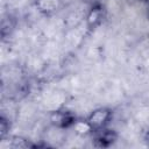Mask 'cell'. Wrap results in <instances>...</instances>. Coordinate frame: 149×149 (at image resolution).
I'll return each instance as SVG.
<instances>
[{
	"label": "cell",
	"mask_w": 149,
	"mask_h": 149,
	"mask_svg": "<svg viewBox=\"0 0 149 149\" xmlns=\"http://www.w3.org/2000/svg\"><path fill=\"white\" fill-rule=\"evenodd\" d=\"M113 139H114V135L109 132H104L101 135L98 136L97 141L100 142V146H108L109 143L113 142Z\"/></svg>",
	"instance_id": "cell-1"
},
{
	"label": "cell",
	"mask_w": 149,
	"mask_h": 149,
	"mask_svg": "<svg viewBox=\"0 0 149 149\" xmlns=\"http://www.w3.org/2000/svg\"><path fill=\"white\" fill-rule=\"evenodd\" d=\"M106 114V112H97L94 115H92V119H91V122L95 126H101L102 122H104V115Z\"/></svg>",
	"instance_id": "cell-2"
},
{
	"label": "cell",
	"mask_w": 149,
	"mask_h": 149,
	"mask_svg": "<svg viewBox=\"0 0 149 149\" xmlns=\"http://www.w3.org/2000/svg\"><path fill=\"white\" fill-rule=\"evenodd\" d=\"M147 141H148V143H149V134L147 135Z\"/></svg>",
	"instance_id": "cell-3"
}]
</instances>
